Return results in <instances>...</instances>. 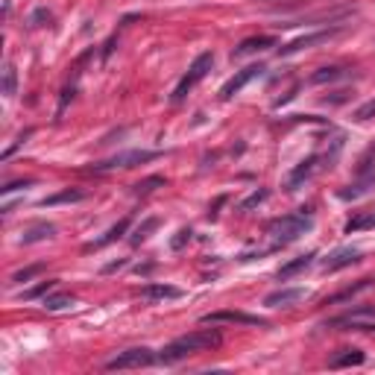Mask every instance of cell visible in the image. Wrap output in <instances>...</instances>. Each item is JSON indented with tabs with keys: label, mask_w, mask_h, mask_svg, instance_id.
I'll return each instance as SVG.
<instances>
[{
	"label": "cell",
	"mask_w": 375,
	"mask_h": 375,
	"mask_svg": "<svg viewBox=\"0 0 375 375\" xmlns=\"http://www.w3.org/2000/svg\"><path fill=\"white\" fill-rule=\"evenodd\" d=\"M223 343V334L217 328H200V332H191V334H182L170 340L168 346L159 352V361L161 363H179L191 355H200V352H208V349H217Z\"/></svg>",
	"instance_id": "obj_1"
},
{
	"label": "cell",
	"mask_w": 375,
	"mask_h": 375,
	"mask_svg": "<svg viewBox=\"0 0 375 375\" xmlns=\"http://www.w3.org/2000/svg\"><path fill=\"white\" fill-rule=\"evenodd\" d=\"M311 229H314V208H299V212H293V214L273 220L267 226V235L273 238V249H279V247L293 244L296 238H302L305 231H311Z\"/></svg>",
	"instance_id": "obj_2"
},
{
	"label": "cell",
	"mask_w": 375,
	"mask_h": 375,
	"mask_svg": "<svg viewBox=\"0 0 375 375\" xmlns=\"http://www.w3.org/2000/svg\"><path fill=\"white\" fill-rule=\"evenodd\" d=\"M214 68V53H200V56H196L194 62H191V68H188V73L182 76L179 80V85H176V91L170 94V100L173 103H182L185 97H188V91H191V88L200 82V80H205L208 76V71Z\"/></svg>",
	"instance_id": "obj_3"
},
{
	"label": "cell",
	"mask_w": 375,
	"mask_h": 375,
	"mask_svg": "<svg viewBox=\"0 0 375 375\" xmlns=\"http://www.w3.org/2000/svg\"><path fill=\"white\" fill-rule=\"evenodd\" d=\"M156 361H159V355H156L152 349L135 346V349L120 352L117 358H112V361L106 363V370H109V372H115V370H141V367H152Z\"/></svg>",
	"instance_id": "obj_4"
},
{
	"label": "cell",
	"mask_w": 375,
	"mask_h": 375,
	"mask_svg": "<svg viewBox=\"0 0 375 375\" xmlns=\"http://www.w3.org/2000/svg\"><path fill=\"white\" fill-rule=\"evenodd\" d=\"M372 323H375V305H358V308H352V311H346V314L328 319L326 326H332V328H358V332H370Z\"/></svg>",
	"instance_id": "obj_5"
},
{
	"label": "cell",
	"mask_w": 375,
	"mask_h": 375,
	"mask_svg": "<svg viewBox=\"0 0 375 375\" xmlns=\"http://www.w3.org/2000/svg\"><path fill=\"white\" fill-rule=\"evenodd\" d=\"M159 152H150V150H129V152H117V156L106 159L100 164H94L91 170L103 173V170H117V168H135V164H144V161H152Z\"/></svg>",
	"instance_id": "obj_6"
},
{
	"label": "cell",
	"mask_w": 375,
	"mask_h": 375,
	"mask_svg": "<svg viewBox=\"0 0 375 375\" xmlns=\"http://www.w3.org/2000/svg\"><path fill=\"white\" fill-rule=\"evenodd\" d=\"M264 71H267V68H264V65H249V68L238 71V73L231 76V80H229L223 88H220V100H231V97L244 91V88H247L252 80H255V76H261Z\"/></svg>",
	"instance_id": "obj_7"
},
{
	"label": "cell",
	"mask_w": 375,
	"mask_h": 375,
	"mask_svg": "<svg viewBox=\"0 0 375 375\" xmlns=\"http://www.w3.org/2000/svg\"><path fill=\"white\" fill-rule=\"evenodd\" d=\"M205 326H217V323H238V326H270L264 317H252V314H244V311H214V314H205L203 317Z\"/></svg>",
	"instance_id": "obj_8"
},
{
	"label": "cell",
	"mask_w": 375,
	"mask_h": 375,
	"mask_svg": "<svg viewBox=\"0 0 375 375\" xmlns=\"http://www.w3.org/2000/svg\"><path fill=\"white\" fill-rule=\"evenodd\" d=\"M334 36H337V30H323V32H311V36L293 38L291 44H282V47H279V56H293V53L308 50V47H314V44H323V41L334 38Z\"/></svg>",
	"instance_id": "obj_9"
},
{
	"label": "cell",
	"mask_w": 375,
	"mask_h": 375,
	"mask_svg": "<svg viewBox=\"0 0 375 375\" xmlns=\"http://www.w3.org/2000/svg\"><path fill=\"white\" fill-rule=\"evenodd\" d=\"M358 261H361V252H358V249L340 247V249H334L328 258H323V270H326V273H337V270L352 267V264H358Z\"/></svg>",
	"instance_id": "obj_10"
},
{
	"label": "cell",
	"mask_w": 375,
	"mask_h": 375,
	"mask_svg": "<svg viewBox=\"0 0 375 375\" xmlns=\"http://www.w3.org/2000/svg\"><path fill=\"white\" fill-rule=\"evenodd\" d=\"M305 296L308 293L302 288H282V291H273V293L264 296V305L267 308H291L299 299H305Z\"/></svg>",
	"instance_id": "obj_11"
},
{
	"label": "cell",
	"mask_w": 375,
	"mask_h": 375,
	"mask_svg": "<svg viewBox=\"0 0 375 375\" xmlns=\"http://www.w3.org/2000/svg\"><path fill=\"white\" fill-rule=\"evenodd\" d=\"M367 361L361 349H337L332 358H328V367L332 370H346V367H361V363Z\"/></svg>",
	"instance_id": "obj_12"
},
{
	"label": "cell",
	"mask_w": 375,
	"mask_h": 375,
	"mask_svg": "<svg viewBox=\"0 0 375 375\" xmlns=\"http://www.w3.org/2000/svg\"><path fill=\"white\" fill-rule=\"evenodd\" d=\"M375 188V170H361V176H358V182H352L346 191H340V200H358V196H363V194H370Z\"/></svg>",
	"instance_id": "obj_13"
},
{
	"label": "cell",
	"mask_w": 375,
	"mask_h": 375,
	"mask_svg": "<svg viewBox=\"0 0 375 375\" xmlns=\"http://www.w3.org/2000/svg\"><path fill=\"white\" fill-rule=\"evenodd\" d=\"M141 299L147 302H164V299H179L182 291L173 288V284H147V288H141Z\"/></svg>",
	"instance_id": "obj_14"
},
{
	"label": "cell",
	"mask_w": 375,
	"mask_h": 375,
	"mask_svg": "<svg viewBox=\"0 0 375 375\" xmlns=\"http://www.w3.org/2000/svg\"><path fill=\"white\" fill-rule=\"evenodd\" d=\"M275 47V38L273 36H255V38H247L240 41L235 50H231V59H240V56H249V53H258V50H267Z\"/></svg>",
	"instance_id": "obj_15"
},
{
	"label": "cell",
	"mask_w": 375,
	"mask_h": 375,
	"mask_svg": "<svg viewBox=\"0 0 375 375\" xmlns=\"http://www.w3.org/2000/svg\"><path fill=\"white\" fill-rule=\"evenodd\" d=\"M56 235V226L53 223H32L30 229H24V235H21V244L30 247V244H41V240H47Z\"/></svg>",
	"instance_id": "obj_16"
},
{
	"label": "cell",
	"mask_w": 375,
	"mask_h": 375,
	"mask_svg": "<svg viewBox=\"0 0 375 375\" xmlns=\"http://www.w3.org/2000/svg\"><path fill=\"white\" fill-rule=\"evenodd\" d=\"M129 223H132V220H129V217H124V220H120V223H117V226H112V229H109V231H106V235H103V238H97V240H91V244H88V247H85V252H91V249H103V247H109V244H115V240H117V238H124V235H126V231H129Z\"/></svg>",
	"instance_id": "obj_17"
},
{
	"label": "cell",
	"mask_w": 375,
	"mask_h": 375,
	"mask_svg": "<svg viewBox=\"0 0 375 375\" xmlns=\"http://www.w3.org/2000/svg\"><path fill=\"white\" fill-rule=\"evenodd\" d=\"M314 258H317V252H305V255H299V258L288 261V264H284V267L279 270V282H288V279H293V275H299L302 270L311 267Z\"/></svg>",
	"instance_id": "obj_18"
},
{
	"label": "cell",
	"mask_w": 375,
	"mask_h": 375,
	"mask_svg": "<svg viewBox=\"0 0 375 375\" xmlns=\"http://www.w3.org/2000/svg\"><path fill=\"white\" fill-rule=\"evenodd\" d=\"M317 161H319V156H308L305 161H299V168H293V173L288 176V191H296V188L317 170Z\"/></svg>",
	"instance_id": "obj_19"
},
{
	"label": "cell",
	"mask_w": 375,
	"mask_h": 375,
	"mask_svg": "<svg viewBox=\"0 0 375 375\" xmlns=\"http://www.w3.org/2000/svg\"><path fill=\"white\" fill-rule=\"evenodd\" d=\"M375 284V279H361L358 284H352V288H343L340 293H334V296H328V299L323 302V305H340V302H346V299H352V296H358L361 291H367V288H372Z\"/></svg>",
	"instance_id": "obj_20"
},
{
	"label": "cell",
	"mask_w": 375,
	"mask_h": 375,
	"mask_svg": "<svg viewBox=\"0 0 375 375\" xmlns=\"http://www.w3.org/2000/svg\"><path fill=\"white\" fill-rule=\"evenodd\" d=\"M85 200V191H80V188H68V191H59V194H53L47 196V200H41L44 208H50V205H62V203H80Z\"/></svg>",
	"instance_id": "obj_21"
},
{
	"label": "cell",
	"mask_w": 375,
	"mask_h": 375,
	"mask_svg": "<svg viewBox=\"0 0 375 375\" xmlns=\"http://www.w3.org/2000/svg\"><path fill=\"white\" fill-rule=\"evenodd\" d=\"M18 94V71L12 62L3 65V97H15Z\"/></svg>",
	"instance_id": "obj_22"
},
{
	"label": "cell",
	"mask_w": 375,
	"mask_h": 375,
	"mask_svg": "<svg viewBox=\"0 0 375 375\" xmlns=\"http://www.w3.org/2000/svg\"><path fill=\"white\" fill-rule=\"evenodd\" d=\"M361 229H375V214H358V217H352L349 223H346V235H355V231Z\"/></svg>",
	"instance_id": "obj_23"
},
{
	"label": "cell",
	"mask_w": 375,
	"mask_h": 375,
	"mask_svg": "<svg viewBox=\"0 0 375 375\" xmlns=\"http://www.w3.org/2000/svg\"><path fill=\"white\" fill-rule=\"evenodd\" d=\"M47 311H65V308H71L73 305V296L71 293H59V296H44V302H41Z\"/></svg>",
	"instance_id": "obj_24"
},
{
	"label": "cell",
	"mask_w": 375,
	"mask_h": 375,
	"mask_svg": "<svg viewBox=\"0 0 375 375\" xmlns=\"http://www.w3.org/2000/svg\"><path fill=\"white\" fill-rule=\"evenodd\" d=\"M56 279H47V282H38L36 288H30V291H24L21 293V299H38V296H44V293H50L53 288H56Z\"/></svg>",
	"instance_id": "obj_25"
},
{
	"label": "cell",
	"mask_w": 375,
	"mask_h": 375,
	"mask_svg": "<svg viewBox=\"0 0 375 375\" xmlns=\"http://www.w3.org/2000/svg\"><path fill=\"white\" fill-rule=\"evenodd\" d=\"M340 76H346L343 68H323V71H317V73L311 76V82L323 85V82H334V80H340Z\"/></svg>",
	"instance_id": "obj_26"
},
{
	"label": "cell",
	"mask_w": 375,
	"mask_h": 375,
	"mask_svg": "<svg viewBox=\"0 0 375 375\" xmlns=\"http://www.w3.org/2000/svg\"><path fill=\"white\" fill-rule=\"evenodd\" d=\"M156 226H159V220H156V217H150V220H147V223H144V226H141V229L135 231V235H132V238H129V240H132V247H138V244H141V240H147V238H150V231H152V229H156Z\"/></svg>",
	"instance_id": "obj_27"
},
{
	"label": "cell",
	"mask_w": 375,
	"mask_h": 375,
	"mask_svg": "<svg viewBox=\"0 0 375 375\" xmlns=\"http://www.w3.org/2000/svg\"><path fill=\"white\" fill-rule=\"evenodd\" d=\"M161 185H164L161 176H150V179L138 182L135 188H132V191H135V194H150V191H156V188H161Z\"/></svg>",
	"instance_id": "obj_28"
},
{
	"label": "cell",
	"mask_w": 375,
	"mask_h": 375,
	"mask_svg": "<svg viewBox=\"0 0 375 375\" xmlns=\"http://www.w3.org/2000/svg\"><path fill=\"white\" fill-rule=\"evenodd\" d=\"M41 270H44V264H32V267H24V270H18V273L12 275V282H15V284H21V282H30L32 275H38Z\"/></svg>",
	"instance_id": "obj_29"
},
{
	"label": "cell",
	"mask_w": 375,
	"mask_h": 375,
	"mask_svg": "<svg viewBox=\"0 0 375 375\" xmlns=\"http://www.w3.org/2000/svg\"><path fill=\"white\" fill-rule=\"evenodd\" d=\"M264 200H267V191H255V194L249 196V200L240 203V212H249V208H255V205H258V203H264Z\"/></svg>",
	"instance_id": "obj_30"
},
{
	"label": "cell",
	"mask_w": 375,
	"mask_h": 375,
	"mask_svg": "<svg viewBox=\"0 0 375 375\" xmlns=\"http://www.w3.org/2000/svg\"><path fill=\"white\" fill-rule=\"evenodd\" d=\"M370 117H375V100H370V103H363L358 112H355V120H370Z\"/></svg>",
	"instance_id": "obj_31"
},
{
	"label": "cell",
	"mask_w": 375,
	"mask_h": 375,
	"mask_svg": "<svg viewBox=\"0 0 375 375\" xmlns=\"http://www.w3.org/2000/svg\"><path fill=\"white\" fill-rule=\"evenodd\" d=\"M191 235H194V231H191V229H182V231H179V235H176V238H173V249H182V247L188 244V240H191Z\"/></svg>",
	"instance_id": "obj_32"
},
{
	"label": "cell",
	"mask_w": 375,
	"mask_h": 375,
	"mask_svg": "<svg viewBox=\"0 0 375 375\" xmlns=\"http://www.w3.org/2000/svg\"><path fill=\"white\" fill-rule=\"evenodd\" d=\"M30 185H32V179H24V182H9V185L0 188V194H12V191H18V188H30Z\"/></svg>",
	"instance_id": "obj_33"
},
{
	"label": "cell",
	"mask_w": 375,
	"mask_h": 375,
	"mask_svg": "<svg viewBox=\"0 0 375 375\" xmlns=\"http://www.w3.org/2000/svg\"><path fill=\"white\" fill-rule=\"evenodd\" d=\"M38 21H50L47 9H36V15H32V27H38Z\"/></svg>",
	"instance_id": "obj_34"
},
{
	"label": "cell",
	"mask_w": 375,
	"mask_h": 375,
	"mask_svg": "<svg viewBox=\"0 0 375 375\" xmlns=\"http://www.w3.org/2000/svg\"><path fill=\"white\" fill-rule=\"evenodd\" d=\"M124 267H126V261L120 258V261H112V264H106V267H103V273H115V270H124Z\"/></svg>",
	"instance_id": "obj_35"
}]
</instances>
